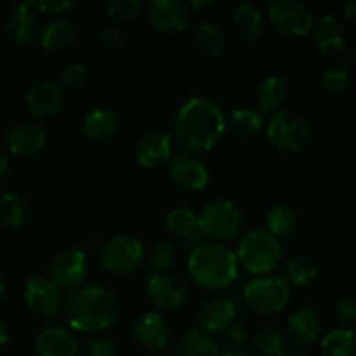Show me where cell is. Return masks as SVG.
<instances>
[{
    "label": "cell",
    "instance_id": "obj_1",
    "mask_svg": "<svg viewBox=\"0 0 356 356\" xmlns=\"http://www.w3.org/2000/svg\"><path fill=\"white\" fill-rule=\"evenodd\" d=\"M226 132V115L209 97L188 99L174 118V136L186 152H211Z\"/></svg>",
    "mask_w": 356,
    "mask_h": 356
},
{
    "label": "cell",
    "instance_id": "obj_2",
    "mask_svg": "<svg viewBox=\"0 0 356 356\" xmlns=\"http://www.w3.org/2000/svg\"><path fill=\"white\" fill-rule=\"evenodd\" d=\"M61 309L68 325L83 334H97L111 329L120 316L117 296L99 284L80 287L66 296Z\"/></svg>",
    "mask_w": 356,
    "mask_h": 356
},
{
    "label": "cell",
    "instance_id": "obj_3",
    "mask_svg": "<svg viewBox=\"0 0 356 356\" xmlns=\"http://www.w3.org/2000/svg\"><path fill=\"white\" fill-rule=\"evenodd\" d=\"M188 273L209 291L229 287L238 277V259L229 247L218 242L200 243L188 257Z\"/></svg>",
    "mask_w": 356,
    "mask_h": 356
},
{
    "label": "cell",
    "instance_id": "obj_4",
    "mask_svg": "<svg viewBox=\"0 0 356 356\" xmlns=\"http://www.w3.org/2000/svg\"><path fill=\"white\" fill-rule=\"evenodd\" d=\"M284 247L280 240L266 229H252L247 233L238 245L236 259L249 273L263 277L280 264Z\"/></svg>",
    "mask_w": 356,
    "mask_h": 356
},
{
    "label": "cell",
    "instance_id": "obj_5",
    "mask_svg": "<svg viewBox=\"0 0 356 356\" xmlns=\"http://www.w3.org/2000/svg\"><path fill=\"white\" fill-rule=\"evenodd\" d=\"M266 136L277 148L287 153H301L312 143L313 129L301 111L280 110L268 122Z\"/></svg>",
    "mask_w": 356,
    "mask_h": 356
},
{
    "label": "cell",
    "instance_id": "obj_6",
    "mask_svg": "<svg viewBox=\"0 0 356 356\" xmlns=\"http://www.w3.org/2000/svg\"><path fill=\"white\" fill-rule=\"evenodd\" d=\"M243 299L252 312L261 315H275L287 308L291 301V287L284 278L257 277L243 289Z\"/></svg>",
    "mask_w": 356,
    "mask_h": 356
},
{
    "label": "cell",
    "instance_id": "obj_7",
    "mask_svg": "<svg viewBox=\"0 0 356 356\" xmlns=\"http://www.w3.org/2000/svg\"><path fill=\"white\" fill-rule=\"evenodd\" d=\"M198 222L204 238L219 243L221 240L232 238L238 232L242 212L229 198H214L204 205L198 216Z\"/></svg>",
    "mask_w": 356,
    "mask_h": 356
},
{
    "label": "cell",
    "instance_id": "obj_8",
    "mask_svg": "<svg viewBox=\"0 0 356 356\" xmlns=\"http://www.w3.org/2000/svg\"><path fill=\"white\" fill-rule=\"evenodd\" d=\"M268 21L282 37L298 38L312 31L315 17L309 7L299 0H275L268 7Z\"/></svg>",
    "mask_w": 356,
    "mask_h": 356
},
{
    "label": "cell",
    "instance_id": "obj_9",
    "mask_svg": "<svg viewBox=\"0 0 356 356\" xmlns=\"http://www.w3.org/2000/svg\"><path fill=\"white\" fill-rule=\"evenodd\" d=\"M145 257V247L136 236L115 235L101 245L99 259L104 270L115 275L132 273Z\"/></svg>",
    "mask_w": 356,
    "mask_h": 356
},
{
    "label": "cell",
    "instance_id": "obj_10",
    "mask_svg": "<svg viewBox=\"0 0 356 356\" xmlns=\"http://www.w3.org/2000/svg\"><path fill=\"white\" fill-rule=\"evenodd\" d=\"M89 275V259L79 249H66L56 256L51 266V282L59 292L79 291Z\"/></svg>",
    "mask_w": 356,
    "mask_h": 356
},
{
    "label": "cell",
    "instance_id": "obj_11",
    "mask_svg": "<svg viewBox=\"0 0 356 356\" xmlns=\"http://www.w3.org/2000/svg\"><path fill=\"white\" fill-rule=\"evenodd\" d=\"M169 176L188 191H202L209 186L211 172L200 156L190 152L174 153L169 160Z\"/></svg>",
    "mask_w": 356,
    "mask_h": 356
},
{
    "label": "cell",
    "instance_id": "obj_12",
    "mask_svg": "<svg viewBox=\"0 0 356 356\" xmlns=\"http://www.w3.org/2000/svg\"><path fill=\"white\" fill-rule=\"evenodd\" d=\"M312 37L320 52L327 56H341L348 49L350 33L339 16L327 13L313 23Z\"/></svg>",
    "mask_w": 356,
    "mask_h": 356
},
{
    "label": "cell",
    "instance_id": "obj_13",
    "mask_svg": "<svg viewBox=\"0 0 356 356\" xmlns=\"http://www.w3.org/2000/svg\"><path fill=\"white\" fill-rule=\"evenodd\" d=\"M148 17L155 30L176 35L190 23V9L183 0H153L148 6Z\"/></svg>",
    "mask_w": 356,
    "mask_h": 356
},
{
    "label": "cell",
    "instance_id": "obj_14",
    "mask_svg": "<svg viewBox=\"0 0 356 356\" xmlns=\"http://www.w3.org/2000/svg\"><path fill=\"white\" fill-rule=\"evenodd\" d=\"M146 294L163 312H176L186 302V289L179 278L169 273H153L146 282Z\"/></svg>",
    "mask_w": 356,
    "mask_h": 356
},
{
    "label": "cell",
    "instance_id": "obj_15",
    "mask_svg": "<svg viewBox=\"0 0 356 356\" xmlns=\"http://www.w3.org/2000/svg\"><path fill=\"white\" fill-rule=\"evenodd\" d=\"M23 298L28 308L40 316H52L61 309V292L49 278L31 277L24 284Z\"/></svg>",
    "mask_w": 356,
    "mask_h": 356
},
{
    "label": "cell",
    "instance_id": "obj_16",
    "mask_svg": "<svg viewBox=\"0 0 356 356\" xmlns=\"http://www.w3.org/2000/svg\"><path fill=\"white\" fill-rule=\"evenodd\" d=\"M323 322L318 312L313 308H298L291 313L287 320V336L296 346L309 348L322 336Z\"/></svg>",
    "mask_w": 356,
    "mask_h": 356
},
{
    "label": "cell",
    "instance_id": "obj_17",
    "mask_svg": "<svg viewBox=\"0 0 356 356\" xmlns=\"http://www.w3.org/2000/svg\"><path fill=\"white\" fill-rule=\"evenodd\" d=\"M174 155V138L165 131H153L143 136L136 148V160L145 169H159Z\"/></svg>",
    "mask_w": 356,
    "mask_h": 356
},
{
    "label": "cell",
    "instance_id": "obj_18",
    "mask_svg": "<svg viewBox=\"0 0 356 356\" xmlns=\"http://www.w3.org/2000/svg\"><path fill=\"white\" fill-rule=\"evenodd\" d=\"M24 103L33 117H54L65 106V90L58 83H37L26 92Z\"/></svg>",
    "mask_w": 356,
    "mask_h": 356
},
{
    "label": "cell",
    "instance_id": "obj_19",
    "mask_svg": "<svg viewBox=\"0 0 356 356\" xmlns=\"http://www.w3.org/2000/svg\"><path fill=\"white\" fill-rule=\"evenodd\" d=\"M134 334L138 343L148 351L149 355H156L163 351L169 344V325L165 318L156 312H148L138 320L134 327Z\"/></svg>",
    "mask_w": 356,
    "mask_h": 356
},
{
    "label": "cell",
    "instance_id": "obj_20",
    "mask_svg": "<svg viewBox=\"0 0 356 356\" xmlns=\"http://www.w3.org/2000/svg\"><path fill=\"white\" fill-rule=\"evenodd\" d=\"M47 141V132L38 122H21L7 136L9 152L16 156H30L40 152Z\"/></svg>",
    "mask_w": 356,
    "mask_h": 356
},
{
    "label": "cell",
    "instance_id": "obj_21",
    "mask_svg": "<svg viewBox=\"0 0 356 356\" xmlns=\"http://www.w3.org/2000/svg\"><path fill=\"white\" fill-rule=\"evenodd\" d=\"M236 316V306L226 296H218V298L209 299L202 308L198 322L204 332H221L226 330L233 323Z\"/></svg>",
    "mask_w": 356,
    "mask_h": 356
},
{
    "label": "cell",
    "instance_id": "obj_22",
    "mask_svg": "<svg viewBox=\"0 0 356 356\" xmlns=\"http://www.w3.org/2000/svg\"><path fill=\"white\" fill-rule=\"evenodd\" d=\"M37 351L40 356H76L79 339L61 327H47L38 334Z\"/></svg>",
    "mask_w": 356,
    "mask_h": 356
},
{
    "label": "cell",
    "instance_id": "obj_23",
    "mask_svg": "<svg viewBox=\"0 0 356 356\" xmlns=\"http://www.w3.org/2000/svg\"><path fill=\"white\" fill-rule=\"evenodd\" d=\"M165 226L174 236L183 240L186 245H200L204 240L198 216L186 207H176L167 214Z\"/></svg>",
    "mask_w": 356,
    "mask_h": 356
},
{
    "label": "cell",
    "instance_id": "obj_24",
    "mask_svg": "<svg viewBox=\"0 0 356 356\" xmlns=\"http://www.w3.org/2000/svg\"><path fill=\"white\" fill-rule=\"evenodd\" d=\"M83 132L96 141H106L113 138L120 127V118L117 111L106 106L92 108L86 113L82 120Z\"/></svg>",
    "mask_w": 356,
    "mask_h": 356
},
{
    "label": "cell",
    "instance_id": "obj_25",
    "mask_svg": "<svg viewBox=\"0 0 356 356\" xmlns=\"http://www.w3.org/2000/svg\"><path fill=\"white\" fill-rule=\"evenodd\" d=\"M289 97V86L282 76H266L259 83L256 92L257 108L263 115H275L284 110V104Z\"/></svg>",
    "mask_w": 356,
    "mask_h": 356
},
{
    "label": "cell",
    "instance_id": "obj_26",
    "mask_svg": "<svg viewBox=\"0 0 356 356\" xmlns=\"http://www.w3.org/2000/svg\"><path fill=\"white\" fill-rule=\"evenodd\" d=\"M233 24L245 42H256L266 31V16L254 3H240L233 16Z\"/></svg>",
    "mask_w": 356,
    "mask_h": 356
},
{
    "label": "cell",
    "instance_id": "obj_27",
    "mask_svg": "<svg viewBox=\"0 0 356 356\" xmlns=\"http://www.w3.org/2000/svg\"><path fill=\"white\" fill-rule=\"evenodd\" d=\"M38 21L33 9L28 7V3H19L13 9L7 19V33L16 44H28L37 37Z\"/></svg>",
    "mask_w": 356,
    "mask_h": 356
},
{
    "label": "cell",
    "instance_id": "obj_28",
    "mask_svg": "<svg viewBox=\"0 0 356 356\" xmlns=\"http://www.w3.org/2000/svg\"><path fill=\"white\" fill-rule=\"evenodd\" d=\"M170 356H221V348L211 334L191 330L177 341Z\"/></svg>",
    "mask_w": 356,
    "mask_h": 356
},
{
    "label": "cell",
    "instance_id": "obj_29",
    "mask_svg": "<svg viewBox=\"0 0 356 356\" xmlns=\"http://www.w3.org/2000/svg\"><path fill=\"white\" fill-rule=\"evenodd\" d=\"M38 40H40V45L45 51H65L75 40V28L70 21L61 19V17L47 21L40 30V33H38Z\"/></svg>",
    "mask_w": 356,
    "mask_h": 356
},
{
    "label": "cell",
    "instance_id": "obj_30",
    "mask_svg": "<svg viewBox=\"0 0 356 356\" xmlns=\"http://www.w3.org/2000/svg\"><path fill=\"white\" fill-rule=\"evenodd\" d=\"M263 115L252 108H235L226 117V129L240 139H254L263 131Z\"/></svg>",
    "mask_w": 356,
    "mask_h": 356
},
{
    "label": "cell",
    "instance_id": "obj_31",
    "mask_svg": "<svg viewBox=\"0 0 356 356\" xmlns=\"http://www.w3.org/2000/svg\"><path fill=\"white\" fill-rule=\"evenodd\" d=\"M197 44L202 51L211 58H219L225 54L228 45V35L225 28L216 21H204L197 28Z\"/></svg>",
    "mask_w": 356,
    "mask_h": 356
},
{
    "label": "cell",
    "instance_id": "obj_32",
    "mask_svg": "<svg viewBox=\"0 0 356 356\" xmlns=\"http://www.w3.org/2000/svg\"><path fill=\"white\" fill-rule=\"evenodd\" d=\"M266 232L277 236V238L289 236L298 226V216H296L294 209L291 205L275 204L266 212Z\"/></svg>",
    "mask_w": 356,
    "mask_h": 356
},
{
    "label": "cell",
    "instance_id": "obj_33",
    "mask_svg": "<svg viewBox=\"0 0 356 356\" xmlns=\"http://www.w3.org/2000/svg\"><path fill=\"white\" fill-rule=\"evenodd\" d=\"M355 332L353 329H334L325 334L320 343L322 356H355Z\"/></svg>",
    "mask_w": 356,
    "mask_h": 356
},
{
    "label": "cell",
    "instance_id": "obj_34",
    "mask_svg": "<svg viewBox=\"0 0 356 356\" xmlns=\"http://www.w3.org/2000/svg\"><path fill=\"white\" fill-rule=\"evenodd\" d=\"M287 278L296 287H305L318 277V263L309 256H296L287 263Z\"/></svg>",
    "mask_w": 356,
    "mask_h": 356
},
{
    "label": "cell",
    "instance_id": "obj_35",
    "mask_svg": "<svg viewBox=\"0 0 356 356\" xmlns=\"http://www.w3.org/2000/svg\"><path fill=\"white\" fill-rule=\"evenodd\" d=\"M0 222L9 228H19L26 222V207L17 195H0Z\"/></svg>",
    "mask_w": 356,
    "mask_h": 356
},
{
    "label": "cell",
    "instance_id": "obj_36",
    "mask_svg": "<svg viewBox=\"0 0 356 356\" xmlns=\"http://www.w3.org/2000/svg\"><path fill=\"white\" fill-rule=\"evenodd\" d=\"M256 350L264 356H278L285 350V339L280 330L271 325H263L254 334Z\"/></svg>",
    "mask_w": 356,
    "mask_h": 356
},
{
    "label": "cell",
    "instance_id": "obj_37",
    "mask_svg": "<svg viewBox=\"0 0 356 356\" xmlns=\"http://www.w3.org/2000/svg\"><path fill=\"white\" fill-rule=\"evenodd\" d=\"M176 257V249L170 240H159L153 243L146 256V266L153 273H165L167 268L174 263Z\"/></svg>",
    "mask_w": 356,
    "mask_h": 356
},
{
    "label": "cell",
    "instance_id": "obj_38",
    "mask_svg": "<svg viewBox=\"0 0 356 356\" xmlns=\"http://www.w3.org/2000/svg\"><path fill=\"white\" fill-rule=\"evenodd\" d=\"M351 75L348 72L346 66H343L341 63H330L325 70L322 72L320 76V83H322L323 89L330 94H341L350 87Z\"/></svg>",
    "mask_w": 356,
    "mask_h": 356
},
{
    "label": "cell",
    "instance_id": "obj_39",
    "mask_svg": "<svg viewBox=\"0 0 356 356\" xmlns=\"http://www.w3.org/2000/svg\"><path fill=\"white\" fill-rule=\"evenodd\" d=\"M108 16L115 23L127 24L138 19L143 14V3L139 0H113L106 7Z\"/></svg>",
    "mask_w": 356,
    "mask_h": 356
},
{
    "label": "cell",
    "instance_id": "obj_40",
    "mask_svg": "<svg viewBox=\"0 0 356 356\" xmlns=\"http://www.w3.org/2000/svg\"><path fill=\"white\" fill-rule=\"evenodd\" d=\"M87 68L82 63H70L68 66H65L59 75V83L63 90H76L82 89L87 82Z\"/></svg>",
    "mask_w": 356,
    "mask_h": 356
},
{
    "label": "cell",
    "instance_id": "obj_41",
    "mask_svg": "<svg viewBox=\"0 0 356 356\" xmlns=\"http://www.w3.org/2000/svg\"><path fill=\"white\" fill-rule=\"evenodd\" d=\"M99 42L108 49H122L127 44V38H125L124 31L117 26H103L99 31Z\"/></svg>",
    "mask_w": 356,
    "mask_h": 356
},
{
    "label": "cell",
    "instance_id": "obj_42",
    "mask_svg": "<svg viewBox=\"0 0 356 356\" xmlns=\"http://www.w3.org/2000/svg\"><path fill=\"white\" fill-rule=\"evenodd\" d=\"M336 313H337V318L341 320L343 323H355L356 318V299L353 294H346L337 301L336 305Z\"/></svg>",
    "mask_w": 356,
    "mask_h": 356
},
{
    "label": "cell",
    "instance_id": "obj_43",
    "mask_svg": "<svg viewBox=\"0 0 356 356\" xmlns=\"http://www.w3.org/2000/svg\"><path fill=\"white\" fill-rule=\"evenodd\" d=\"M86 356H117L113 343L104 337H94L86 348Z\"/></svg>",
    "mask_w": 356,
    "mask_h": 356
},
{
    "label": "cell",
    "instance_id": "obj_44",
    "mask_svg": "<svg viewBox=\"0 0 356 356\" xmlns=\"http://www.w3.org/2000/svg\"><path fill=\"white\" fill-rule=\"evenodd\" d=\"M28 7L33 10H42V13H52L59 14L63 10L70 9L72 2H65V0H44V2H26Z\"/></svg>",
    "mask_w": 356,
    "mask_h": 356
},
{
    "label": "cell",
    "instance_id": "obj_45",
    "mask_svg": "<svg viewBox=\"0 0 356 356\" xmlns=\"http://www.w3.org/2000/svg\"><path fill=\"white\" fill-rule=\"evenodd\" d=\"M225 339L235 348L243 346V343L247 341L245 327H242L240 323H232V325L225 330Z\"/></svg>",
    "mask_w": 356,
    "mask_h": 356
},
{
    "label": "cell",
    "instance_id": "obj_46",
    "mask_svg": "<svg viewBox=\"0 0 356 356\" xmlns=\"http://www.w3.org/2000/svg\"><path fill=\"white\" fill-rule=\"evenodd\" d=\"M218 7L219 2H216V0H191V2H188V9L197 14H209Z\"/></svg>",
    "mask_w": 356,
    "mask_h": 356
},
{
    "label": "cell",
    "instance_id": "obj_47",
    "mask_svg": "<svg viewBox=\"0 0 356 356\" xmlns=\"http://www.w3.org/2000/svg\"><path fill=\"white\" fill-rule=\"evenodd\" d=\"M221 356H257V355L254 353L252 350H249V348L240 346V348H232V350L226 351V353Z\"/></svg>",
    "mask_w": 356,
    "mask_h": 356
},
{
    "label": "cell",
    "instance_id": "obj_48",
    "mask_svg": "<svg viewBox=\"0 0 356 356\" xmlns=\"http://www.w3.org/2000/svg\"><path fill=\"white\" fill-rule=\"evenodd\" d=\"M10 170V159L6 153H0V179L7 176V172Z\"/></svg>",
    "mask_w": 356,
    "mask_h": 356
},
{
    "label": "cell",
    "instance_id": "obj_49",
    "mask_svg": "<svg viewBox=\"0 0 356 356\" xmlns=\"http://www.w3.org/2000/svg\"><path fill=\"white\" fill-rule=\"evenodd\" d=\"M343 16L346 17V19H355V17H356V2H355V0H350L348 3H344V6H343Z\"/></svg>",
    "mask_w": 356,
    "mask_h": 356
},
{
    "label": "cell",
    "instance_id": "obj_50",
    "mask_svg": "<svg viewBox=\"0 0 356 356\" xmlns=\"http://www.w3.org/2000/svg\"><path fill=\"white\" fill-rule=\"evenodd\" d=\"M339 58H341V65H343V66L355 65V52H353V49L348 47L346 51H344L343 54L339 56Z\"/></svg>",
    "mask_w": 356,
    "mask_h": 356
},
{
    "label": "cell",
    "instance_id": "obj_51",
    "mask_svg": "<svg viewBox=\"0 0 356 356\" xmlns=\"http://www.w3.org/2000/svg\"><path fill=\"white\" fill-rule=\"evenodd\" d=\"M278 356H309L306 351L299 350V348H285Z\"/></svg>",
    "mask_w": 356,
    "mask_h": 356
},
{
    "label": "cell",
    "instance_id": "obj_52",
    "mask_svg": "<svg viewBox=\"0 0 356 356\" xmlns=\"http://www.w3.org/2000/svg\"><path fill=\"white\" fill-rule=\"evenodd\" d=\"M9 339V332H7V325L2 318H0V348L7 343Z\"/></svg>",
    "mask_w": 356,
    "mask_h": 356
},
{
    "label": "cell",
    "instance_id": "obj_53",
    "mask_svg": "<svg viewBox=\"0 0 356 356\" xmlns=\"http://www.w3.org/2000/svg\"><path fill=\"white\" fill-rule=\"evenodd\" d=\"M3 292H6V282H3L2 278H0V298H2V296H3Z\"/></svg>",
    "mask_w": 356,
    "mask_h": 356
},
{
    "label": "cell",
    "instance_id": "obj_54",
    "mask_svg": "<svg viewBox=\"0 0 356 356\" xmlns=\"http://www.w3.org/2000/svg\"><path fill=\"white\" fill-rule=\"evenodd\" d=\"M125 356H132V355H125Z\"/></svg>",
    "mask_w": 356,
    "mask_h": 356
},
{
    "label": "cell",
    "instance_id": "obj_55",
    "mask_svg": "<svg viewBox=\"0 0 356 356\" xmlns=\"http://www.w3.org/2000/svg\"><path fill=\"white\" fill-rule=\"evenodd\" d=\"M152 356H156V355H152Z\"/></svg>",
    "mask_w": 356,
    "mask_h": 356
}]
</instances>
